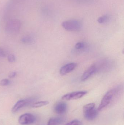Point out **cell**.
<instances>
[{"mask_svg": "<svg viewBox=\"0 0 124 125\" xmlns=\"http://www.w3.org/2000/svg\"><path fill=\"white\" fill-rule=\"evenodd\" d=\"M36 120V118L33 115L30 113H25L20 116L18 121L21 125H28L33 124Z\"/></svg>", "mask_w": 124, "mask_h": 125, "instance_id": "cell-4", "label": "cell"}, {"mask_svg": "<svg viewBox=\"0 0 124 125\" xmlns=\"http://www.w3.org/2000/svg\"><path fill=\"white\" fill-rule=\"evenodd\" d=\"M62 26L67 31H74L80 30L82 25L79 21L73 19L64 21L62 23Z\"/></svg>", "mask_w": 124, "mask_h": 125, "instance_id": "cell-2", "label": "cell"}, {"mask_svg": "<svg viewBox=\"0 0 124 125\" xmlns=\"http://www.w3.org/2000/svg\"><path fill=\"white\" fill-rule=\"evenodd\" d=\"M109 20V17L108 15H104L99 17L97 21L100 24H104L108 22Z\"/></svg>", "mask_w": 124, "mask_h": 125, "instance_id": "cell-15", "label": "cell"}, {"mask_svg": "<svg viewBox=\"0 0 124 125\" xmlns=\"http://www.w3.org/2000/svg\"><path fill=\"white\" fill-rule=\"evenodd\" d=\"M22 43L25 44H31L34 42V40L33 37L30 36H25L23 37L21 40Z\"/></svg>", "mask_w": 124, "mask_h": 125, "instance_id": "cell-14", "label": "cell"}, {"mask_svg": "<svg viewBox=\"0 0 124 125\" xmlns=\"http://www.w3.org/2000/svg\"><path fill=\"white\" fill-rule=\"evenodd\" d=\"M98 110L94 108L84 113V117L87 120L91 121L96 119L98 115Z\"/></svg>", "mask_w": 124, "mask_h": 125, "instance_id": "cell-10", "label": "cell"}, {"mask_svg": "<svg viewBox=\"0 0 124 125\" xmlns=\"http://www.w3.org/2000/svg\"><path fill=\"white\" fill-rule=\"evenodd\" d=\"M74 51L76 52H83L88 49V45L84 42H79L76 44Z\"/></svg>", "mask_w": 124, "mask_h": 125, "instance_id": "cell-12", "label": "cell"}, {"mask_svg": "<svg viewBox=\"0 0 124 125\" xmlns=\"http://www.w3.org/2000/svg\"><path fill=\"white\" fill-rule=\"evenodd\" d=\"M66 120L64 117L59 116L52 117L50 119L47 125H60L62 124Z\"/></svg>", "mask_w": 124, "mask_h": 125, "instance_id": "cell-9", "label": "cell"}, {"mask_svg": "<svg viewBox=\"0 0 124 125\" xmlns=\"http://www.w3.org/2000/svg\"><path fill=\"white\" fill-rule=\"evenodd\" d=\"M97 72H98V68L96 64L92 65L83 73L81 78L82 81H86Z\"/></svg>", "mask_w": 124, "mask_h": 125, "instance_id": "cell-6", "label": "cell"}, {"mask_svg": "<svg viewBox=\"0 0 124 125\" xmlns=\"http://www.w3.org/2000/svg\"><path fill=\"white\" fill-rule=\"evenodd\" d=\"M122 87V86H118L108 91L103 98L98 109V111H102L109 105L121 92Z\"/></svg>", "mask_w": 124, "mask_h": 125, "instance_id": "cell-1", "label": "cell"}, {"mask_svg": "<svg viewBox=\"0 0 124 125\" xmlns=\"http://www.w3.org/2000/svg\"><path fill=\"white\" fill-rule=\"evenodd\" d=\"M23 0H11L7 6V11H8L9 10L11 9L12 7H13L15 4H17V3H19Z\"/></svg>", "mask_w": 124, "mask_h": 125, "instance_id": "cell-16", "label": "cell"}, {"mask_svg": "<svg viewBox=\"0 0 124 125\" xmlns=\"http://www.w3.org/2000/svg\"><path fill=\"white\" fill-rule=\"evenodd\" d=\"M86 91H79L73 92L68 93L62 97V99L64 100L69 101L77 100L85 95L87 93Z\"/></svg>", "mask_w": 124, "mask_h": 125, "instance_id": "cell-5", "label": "cell"}, {"mask_svg": "<svg viewBox=\"0 0 124 125\" xmlns=\"http://www.w3.org/2000/svg\"><path fill=\"white\" fill-rule=\"evenodd\" d=\"M67 109V105L66 103L60 101L57 103L54 107V111L58 114H62L66 112Z\"/></svg>", "mask_w": 124, "mask_h": 125, "instance_id": "cell-8", "label": "cell"}, {"mask_svg": "<svg viewBox=\"0 0 124 125\" xmlns=\"http://www.w3.org/2000/svg\"><path fill=\"white\" fill-rule=\"evenodd\" d=\"M11 83L10 80L7 79H4L0 81V85L2 86H5L9 85Z\"/></svg>", "mask_w": 124, "mask_h": 125, "instance_id": "cell-18", "label": "cell"}, {"mask_svg": "<svg viewBox=\"0 0 124 125\" xmlns=\"http://www.w3.org/2000/svg\"><path fill=\"white\" fill-rule=\"evenodd\" d=\"M77 66V64L71 62L65 65L62 67L60 70V73L62 75H66L74 70Z\"/></svg>", "mask_w": 124, "mask_h": 125, "instance_id": "cell-7", "label": "cell"}, {"mask_svg": "<svg viewBox=\"0 0 124 125\" xmlns=\"http://www.w3.org/2000/svg\"><path fill=\"white\" fill-rule=\"evenodd\" d=\"M21 22L17 19L10 20L7 23L6 30L7 33L14 34L19 31L21 27Z\"/></svg>", "mask_w": 124, "mask_h": 125, "instance_id": "cell-3", "label": "cell"}, {"mask_svg": "<svg viewBox=\"0 0 124 125\" xmlns=\"http://www.w3.org/2000/svg\"><path fill=\"white\" fill-rule=\"evenodd\" d=\"M6 55L5 51L2 48L0 47V57H4Z\"/></svg>", "mask_w": 124, "mask_h": 125, "instance_id": "cell-22", "label": "cell"}, {"mask_svg": "<svg viewBox=\"0 0 124 125\" xmlns=\"http://www.w3.org/2000/svg\"><path fill=\"white\" fill-rule=\"evenodd\" d=\"M17 75V72L15 71H13V72H11L9 74V78H14Z\"/></svg>", "mask_w": 124, "mask_h": 125, "instance_id": "cell-21", "label": "cell"}, {"mask_svg": "<svg viewBox=\"0 0 124 125\" xmlns=\"http://www.w3.org/2000/svg\"><path fill=\"white\" fill-rule=\"evenodd\" d=\"M49 104V102L47 101H38V102L34 103L31 105V106L33 108H38L42 107L48 105Z\"/></svg>", "mask_w": 124, "mask_h": 125, "instance_id": "cell-13", "label": "cell"}, {"mask_svg": "<svg viewBox=\"0 0 124 125\" xmlns=\"http://www.w3.org/2000/svg\"><path fill=\"white\" fill-rule=\"evenodd\" d=\"M95 106V104L94 103H90L88 104L85 105L83 107V111L85 113L88 111H90L94 108Z\"/></svg>", "mask_w": 124, "mask_h": 125, "instance_id": "cell-17", "label": "cell"}, {"mask_svg": "<svg viewBox=\"0 0 124 125\" xmlns=\"http://www.w3.org/2000/svg\"><path fill=\"white\" fill-rule=\"evenodd\" d=\"M82 123L78 120H74L65 125H81Z\"/></svg>", "mask_w": 124, "mask_h": 125, "instance_id": "cell-19", "label": "cell"}, {"mask_svg": "<svg viewBox=\"0 0 124 125\" xmlns=\"http://www.w3.org/2000/svg\"><path fill=\"white\" fill-rule=\"evenodd\" d=\"M27 105H28L26 99L20 100L15 104L12 109V111L13 113H15L19 111L21 108Z\"/></svg>", "mask_w": 124, "mask_h": 125, "instance_id": "cell-11", "label": "cell"}, {"mask_svg": "<svg viewBox=\"0 0 124 125\" xmlns=\"http://www.w3.org/2000/svg\"><path fill=\"white\" fill-rule=\"evenodd\" d=\"M7 59L9 62H15L16 58L15 56L13 55H9L7 57Z\"/></svg>", "mask_w": 124, "mask_h": 125, "instance_id": "cell-20", "label": "cell"}]
</instances>
